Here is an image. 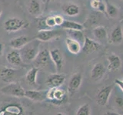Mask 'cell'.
Here are the masks:
<instances>
[{
  "label": "cell",
  "mask_w": 123,
  "mask_h": 115,
  "mask_svg": "<svg viewBox=\"0 0 123 115\" xmlns=\"http://www.w3.org/2000/svg\"><path fill=\"white\" fill-rule=\"evenodd\" d=\"M105 72H106L105 68L102 63L101 62L95 63L91 70V73H90L91 78L93 80H95V81H98V80L103 78V77L105 75Z\"/></svg>",
  "instance_id": "cell-16"
},
{
  "label": "cell",
  "mask_w": 123,
  "mask_h": 115,
  "mask_svg": "<svg viewBox=\"0 0 123 115\" xmlns=\"http://www.w3.org/2000/svg\"><path fill=\"white\" fill-rule=\"evenodd\" d=\"M66 75L63 73L57 72L49 75L45 80V84L49 88H57L60 87L64 84Z\"/></svg>",
  "instance_id": "cell-7"
},
{
  "label": "cell",
  "mask_w": 123,
  "mask_h": 115,
  "mask_svg": "<svg viewBox=\"0 0 123 115\" xmlns=\"http://www.w3.org/2000/svg\"><path fill=\"white\" fill-rule=\"evenodd\" d=\"M105 12L106 15L110 18H115L118 16V9L114 6L113 4L110 3L108 0H105Z\"/></svg>",
  "instance_id": "cell-26"
},
{
  "label": "cell",
  "mask_w": 123,
  "mask_h": 115,
  "mask_svg": "<svg viewBox=\"0 0 123 115\" xmlns=\"http://www.w3.org/2000/svg\"><path fill=\"white\" fill-rule=\"evenodd\" d=\"M29 23L22 18H11L7 19L4 22L3 28L5 31L8 32H17L22 29H25L29 27Z\"/></svg>",
  "instance_id": "cell-5"
},
{
  "label": "cell",
  "mask_w": 123,
  "mask_h": 115,
  "mask_svg": "<svg viewBox=\"0 0 123 115\" xmlns=\"http://www.w3.org/2000/svg\"><path fill=\"white\" fill-rule=\"evenodd\" d=\"M2 6H0V16H1V15H2Z\"/></svg>",
  "instance_id": "cell-38"
},
{
  "label": "cell",
  "mask_w": 123,
  "mask_h": 115,
  "mask_svg": "<svg viewBox=\"0 0 123 115\" xmlns=\"http://www.w3.org/2000/svg\"><path fill=\"white\" fill-rule=\"evenodd\" d=\"M39 71V68L37 67H32L29 70L26 72V74L25 75V80L26 83L29 84V85L34 87H37V76H38V73Z\"/></svg>",
  "instance_id": "cell-19"
},
{
  "label": "cell",
  "mask_w": 123,
  "mask_h": 115,
  "mask_svg": "<svg viewBox=\"0 0 123 115\" xmlns=\"http://www.w3.org/2000/svg\"><path fill=\"white\" fill-rule=\"evenodd\" d=\"M41 12V5L38 0H31L29 6V12L31 15H38Z\"/></svg>",
  "instance_id": "cell-27"
},
{
  "label": "cell",
  "mask_w": 123,
  "mask_h": 115,
  "mask_svg": "<svg viewBox=\"0 0 123 115\" xmlns=\"http://www.w3.org/2000/svg\"><path fill=\"white\" fill-rule=\"evenodd\" d=\"M67 34H68L69 38H72L78 41H82L84 42L85 37L82 33V31H73V30H66Z\"/></svg>",
  "instance_id": "cell-29"
},
{
  "label": "cell",
  "mask_w": 123,
  "mask_h": 115,
  "mask_svg": "<svg viewBox=\"0 0 123 115\" xmlns=\"http://www.w3.org/2000/svg\"><path fill=\"white\" fill-rule=\"evenodd\" d=\"M121 1H122V2H123V0H121Z\"/></svg>",
  "instance_id": "cell-39"
},
{
  "label": "cell",
  "mask_w": 123,
  "mask_h": 115,
  "mask_svg": "<svg viewBox=\"0 0 123 115\" xmlns=\"http://www.w3.org/2000/svg\"><path fill=\"white\" fill-rule=\"evenodd\" d=\"M109 42L111 44H120L123 41V30L121 25H117L112 29L109 34Z\"/></svg>",
  "instance_id": "cell-18"
},
{
  "label": "cell",
  "mask_w": 123,
  "mask_h": 115,
  "mask_svg": "<svg viewBox=\"0 0 123 115\" xmlns=\"http://www.w3.org/2000/svg\"><path fill=\"white\" fill-rule=\"evenodd\" d=\"M54 17H55L56 26H61L62 24L63 23L65 19L62 17L61 15H54Z\"/></svg>",
  "instance_id": "cell-32"
},
{
  "label": "cell",
  "mask_w": 123,
  "mask_h": 115,
  "mask_svg": "<svg viewBox=\"0 0 123 115\" xmlns=\"http://www.w3.org/2000/svg\"><path fill=\"white\" fill-rule=\"evenodd\" d=\"M62 9L63 12L68 15V16H76L78 15L80 12V8L79 6L75 3L73 2H68V3H65L62 7Z\"/></svg>",
  "instance_id": "cell-22"
},
{
  "label": "cell",
  "mask_w": 123,
  "mask_h": 115,
  "mask_svg": "<svg viewBox=\"0 0 123 115\" xmlns=\"http://www.w3.org/2000/svg\"><path fill=\"white\" fill-rule=\"evenodd\" d=\"M101 48V45L97 41L92 39L88 37H85L82 50L86 54H92L97 52Z\"/></svg>",
  "instance_id": "cell-14"
},
{
  "label": "cell",
  "mask_w": 123,
  "mask_h": 115,
  "mask_svg": "<svg viewBox=\"0 0 123 115\" xmlns=\"http://www.w3.org/2000/svg\"><path fill=\"white\" fill-rule=\"evenodd\" d=\"M54 115H68V114L64 112H62V111H59V112H56L55 114H54Z\"/></svg>",
  "instance_id": "cell-36"
},
{
  "label": "cell",
  "mask_w": 123,
  "mask_h": 115,
  "mask_svg": "<svg viewBox=\"0 0 123 115\" xmlns=\"http://www.w3.org/2000/svg\"><path fill=\"white\" fill-rule=\"evenodd\" d=\"M40 44L41 41L34 38L33 40L29 41L26 45H25L21 50H19L23 62L30 63L34 61L40 51Z\"/></svg>",
  "instance_id": "cell-2"
},
{
  "label": "cell",
  "mask_w": 123,
  "mask_h": 115,
  "mask_svg": "<svg viewBox=\"0 0 123 115\" xmlns=\"http://www.w3.org/2000/svg\"><path fill=\"white\" fill-rule=\"evenodd\" d=\"M65 45H66L68 51L71 54H73V55H78L82 48L79 41L69 37H67L65 38Z\"/></svg>",
  "instance_id": "cell-20"
},
{
  "label": "cell",
  "mask_w": 123,
  "mask_h": 115,
  "mask_svg": "<svg viewBox=\"0 0 123 115\" xmlns=\"http://www.w3.org/2000/svg\"><path fill=\"white\" fill-rule=\"evenodd\" d=\"M113 90V87L111 85L104 86L101 87L97 91L95 95L96 102L100 106H105L109 102L110 96Z\"/></svg>",
  "instance_id": "cell-8"
},
{
  "label": "cell",
  "mask_w": 123,
  "mask_h": 115,
  "mask_svg": "<svg viewBox=\"0 0 123 115\" xmlns=\"http://www.w3.org/2000/svg\"><path fill=\"white\" fill-rule=\"evenodd\" d=\"M92 108L91 106L87 103L81 104L75 110V115H91Z\"/></svg>",
  "instance_id": "cell-28"
},
{
  "label": "cell",
  "mask_w": 123,
  "mask_h": 115,
  "mask_svg": "<svg viewBox=\"0 0 123 115\" xmlns=\"http://www.w3.org/2000/svg\"><path fill=\"white\" fill-rule=\"evenodd\" d=\"M19 69H16L11 67H2L0 68V80L6 83L14 82L13 80L15 78Z\"/></svg>",
  "instance_id": "cell-11"
},
{
  "label": "cell",
  "mask_w": 123,
  "mask_h": 115,
  "mask_svg": "<svg viewBox=\"0 0 123 115\" xmlns=\"http://www.w3.org/2000/svg\"><path fill=\"white\" fill-rule=\"evenodd\" d=\"M50 60H51V58H50L49 51L48 49L44 48L42 50H40L33 62L35 67L39 68L42 66H45L49 62Z\"/></svg>",
  "instance_id": "cell-15"
},
{
  "label": "cell",
  "mask_w": 123,
  "mask_h": 115,
  "mask_svg": "<svg viewBox=\"0 0 123 115\" xmlns=\"http://www.w3.org/2000/svg\"><path fill=\"white\" fill-rule=\"evenodd\" d=\"M90 6L95 11L106 15L105 12V1L104 0H91Z\"/></svg>",
  "instance_id": "cell-25"
},
{
  "label": "cell",
  "mask_w": 123,
  "mask_h": 115,
  "mask_svg": "<svg viewBox=\"0 0 123 115\" xmlns=\"http://www.w3.org/2000/svg\"><path fill=\"white\" fill-rule=\"evenodd\" d=\"M61 35V32L58 30L53 29H43L38 30L36 35L35 36V39L38 40L39 41H49L54 38H56Z\"/></svg>",
  "instance_id": "cell-10"
},
{
  "label": "cell",
  "mask_w": 123,
  "mask_h": 115,
  "mask_svg": "<svg viewBox=\"0 0 123 115\" xmlns=\"http://www.w3.org/2000/svg\"><path fill=\"white\" fill-rule=\"evenodd\" d=\"M44 2H52V1H55V0H42Z\"/></svg>",
  "instance_id": "cell-37"
},
{
  "label": "cell",
  "mask_w": 123,
  "mask_h": 115,
  "mask_svg": "<svg viewBox=\"0 0 123 115\" xmlns=\"http://www.w3.org/2000/svg\"><path fill=\"white\" fill-rule=\"evenodd\" d=\"M104 115H122V114L116 112H113V111H107Z\"/></svg>",
  "instance_id": "cell-34"
},
{
  "label": "cell",
  "mask_w": 123,
  "mask_h": 115,
  "mask_svg": "<svg viewBox=\"0 0 123 115\" xmlns=\"http://www.w3.org/2000/svg\"><path fill=\"white\" fill-rule=\"evenodd\" d=\"M0 115H49V108L43 103L33 102L25 98L0 96Z\"/></svg>",
  "instance_id": "cell-1"
},
{
  "label": "cell",
  "mask_w": 123,
  "mask_h": 115,
  "mask_svg": "<svg viewBox=\"0 0 123 115\" xmlns=\"http://www.w3.org/2000/svg\"><path fill=\"white\" fill-rule=\"evenodd\" d=\"M3 51H4V45L2 43V42H0V57L2 55Z\"/></svg>",
  "instance_id": "cell-35"
},
{
  "label": "cell",
  "mask_w": 123,
  "mask_h": 115,
  "mask_svg": "<svg viewBox=\"0 0 123 115\" xmlns=\"http://www.w3.org/2000/svg\"><path fill=\"white\" fill-rule=\"evenodd\" d=\"M92 34L98 41H105L108 38V33L105 27L102 25L96 26L92 29Z\"/></svg>",
  "instance_id": "cell-24"
},
{
  "label": "cell",
  "mask_w": 123,
  "mask_h": 115,
  "mask_svg": "<svg viewBox=\"0 0 123 115\" xmlns=\"http://www.w3.org/2000/svg\"><path fill=\"white\" fill-rule=\"evenodd\" d=\"M114 104L118 109L123 108V95L120 94H115L114 97Z\"/></svg>",
  "instance_id": "cell-30"
},
{
  "label": "cell",
  "mask_w": 123,
  "mask_h": 115,
  "mask_svg": "<svg viewBox=\"0 0 123 115\" xmlns=\"http://www.w3.org/2000/svg\"><path fill=\"white\" fill-rule=\"evenodd\" d=\"M32 39L29 38L26 35H21L16 38H14L11 39L9 41V45L11 48H12L15 50H21L25 45H26Z\"/></svg>",
  "instance_id": "cell-17"
},
{
  "label": "cell",
  "mask_w": 123,
  "mask_h": 115,
  "mask_svg": "<svg viewBox=\"0 0 123 115\" xmlns=\"http://www.w3.org/2000/svg\"><path fill=\"white\" fill-rule=\"evenodd\" d=\"M108 62V69L111 71H115L118 70L122 66L121 58L115 54H111L107 58Z\"/></svg>",
  "instance_id": "cell-21"
},
{
  "label": "cell",
  "mask_w": 123,
  "mask_h": 115,
  "mask_svg": "<svg viewBox=\"0 0 123 115\" xmlns=\"http://www.w3.org/2000/svg\"><path fill=\"white\" fill-rule=\"evenodd\" d=\"M45 22L48 29H52L55 26H56L55 17L54 16H48L45 18Z\"/></svg>",
  "instance_id": "cell-31"
},
{
  "label": "cell",
  "mask_w": 123,
  "mask_h": 115,
  "mask_svg": "<svg viewBox=\"0 0 123 115\" xmlns=\"http://www.w3.org/2000/svg\"><path fill=\"white\" fill-rule=\"evenodd\" d=\"M49 55L51 61L53 62L57 72H61L63 68L64 58L63 55L59 48H53L49 50Z\"/></svg>",
  "instance_id": "cell-12"
},
{
  "label": "cell",
  "mask_w": 123,
  "mask_h": 115,
  "mask_svg": "<svg viewBox=\"0 0 123 115\" xmlns=\"http://www.w3.org/2000/svg\"><path fill=\"white\" fill-rule=\"evenodd\" d=\"M82 83V75L81 72L74 73L68 80V86H67V92L68 94L72 96L75 94L78 90L80 88Z\"/></svg>",
  "instance_id": "cell-6"
},
{
  "label": "cell",
  "mask_w": 123,
  "mask_h": 115,
  "mask_svg": "<svg viewBox=\"0 0 123 115\" xmlns=\"http://www.w3.org/2000/svg\"><path fill=\"white\" fill-rule=\"evenodd\" d=\"M115 84H117V85L119 87V88L121 89V91H122L123 93V80H115Z\"/></svg>",
  "instance_id": "cell-33"
},
{
  "label": "cell",
  "mask_w": 123,
  "mask_h": 115,
  "mask_svg": "<svg viewBox=\"0 0 123 115\" xmlns=\"http://www.w3.org/2000/svg\"><path fill=\"white\" fill-rule=\"evenodd\" d=\"M62 29L65 30H73V31H83L85 29V26L77 22L70 21V20H64L63 23L61 25Z\"/></svg>",
  "instance_id": "cell-23"
},
{
  "label": "cell",
  "mask_w": 123,
  "mask_h": 115,
  "mask_svg": "<svg viewBox=\"0 0 123 115\" xmlns=\"http://www.w3.org/2000/svg\"><path fill=\"white\" fill-rule=\"evenodd\" d=\"M47 91L48 90H25V98L33 102L43 103L47 100Z\"/></svg>",
  "instance_id": "cell-9"
},
{
  "label": "cell",
  "mask_w": 123,
  "mask_h": 115,
  "mask_svg": "<svg viewBox=\"0 0 123 115\" xmlns=\"http://www.w3.org/2000/svg\"><path fill=\"white\" fill-rule=\"evenodd\" d=\"M6 60L11 65H12L14 67L22 68V67H24V65H25V63L23 62V61H22L21 54L18 50L13 49L8 52L6 55Z\"/></svg>",
  "instance_id": "cell-13"
},
{
  "label": "cell",
  "mask_w": 123,
  "mask_h": 115,
  "mask_svg": "<svg viewBox=\"0 0 123 115\" xmlns=\"http://www.w3.org/2000/svg\"><path fill=\"white\" fill-rule=\"evenodd\" d=\"M25 90L20 83L12 82L7 85L2 87L0 89V94H2L8 97H12L17 98H25Z\"/></svg>",
  "instance_id": "cell-4"
},
{
  "label": "cell",
  "mask_w": 123,
  "mask_h": 115,
  "mask_svg": "<svg viewBox=\"0 0 123 115\" xmlns=\"http://www.w3.org/2000/svg\"><path fill=\"white\" fill-rule=\"evenodd\" d=\"M68 92L60 87L49 88L47 91L46 98L49 104L55 106H61L68 101Z\"/></svg>",
  "instance_id": "cell-3"
}]
</instances>
